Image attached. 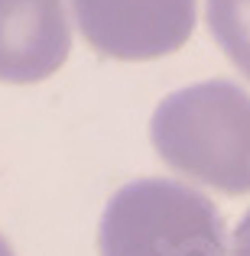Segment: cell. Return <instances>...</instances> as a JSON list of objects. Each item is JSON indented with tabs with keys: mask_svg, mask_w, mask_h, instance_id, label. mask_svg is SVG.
Returning a JSON list of instances; mask_svg holds the SVG:
<instances>
[{
	"mask_svg": "<svg viewBox=\"0 0 250 256\" xmlns=\"http://www.w3.org/2000/svg\"><path fill=\"white\" fill-rule=\"evenodd\" d=\"M205 10L214 42L250 82V0H205Z\"/></svg>",
	"mask_w": 250,
	"mask_h": 256,
	"instance_id": "obj_5",
	"label": "cell"
},
{
	"mask_svg": "<svg viewBox=\"0 0 250 256\" xmlns=\"http://www.w3.org/2000/svg\"><path fill=\"white\" fill-rule=\"evenodd\" d=\"M231 256H250V211L240 218L237 230H234V246H231Z\"/></svg>",
	"mask_w": 250,
	"mask_h": 256,
	"instance_id": "obj_6",
	"label": "cell"
},
{
	"mask_svg": "<svg viewBox=\"0 0 250 256\" xmlns=\"http://www.w3.org/2000/svg\"><path fill=\"white\" fill-rule=\"evenodd\" d=\"M101 256H227L224 218L211 198L169 178H137L104 208Z\"/></svg>",
	"mask_w": 250,
	"mask_h": 256,
	"instance_id": "obj_2",
	"label": "cell"
},
{
	"mask_svg": "<svg viewBox=\"0 0 250 256\" xmlns=\"http://www.w3.org/2000/svg\"><path fill=\"white\" fill-rule=\"evenodd\" d=\"M85 42L120 62H150L182 49L195 30V0H72Z\"/></svg>",
	"mask_w": 250,
	"mask_h": 256,
	"instance_id": "obj_3",
	"label": "cell"
},
{
	"mask_svg": "<svg viewBox=\"0 0 250 256\" xmlns=\"http://www.w3.org/2000/svg\"><path fill=\"white\" fill-rule=\"evenodd\" d=\"M0 256H13V250H10V244H7L4 237H0Z\"/></svg>",
	"mask_w": 250,
	"mask_h": 256,
	"instance_id": "obj_7",
	"label": "cell"
},
{
	"mask_svg": "<svg viewBox=\"0 0 250 256\" xmlns=\"http://www.w3.org/2000/svg\"><path fill=\"white\" fill-rule=\"evenodd\" d=\"M150 136L166 166L224 194L250 192V94L201 82L159 100Z\"/></svg>",
	"mask_w": 250,
	"mask_h": 256,
	"instance_id": "obj_1",
	"label": "cell"
},
{
	"mask_svg": "<svg viewBox=\"0 0 250 256\" xmlns=\"http://www.w3.org/2000/svg\"><path fill=\"white\" fill-rule=\"evenodd\" d=\"M69 49L65 0H0V82H43L65 65Z\"/></svg>",
	"mask_w": 250,
	"mask_h": 256,
	"instance_id": "obj_4",
	"label": "cell"
}]
</instances>
